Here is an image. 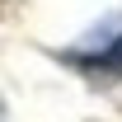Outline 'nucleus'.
I'll list each match as a JSON object with an SVG mask.
<instances>
[{
	"instance_id": "f257e3e1",
	"label": "nucleus",
	"mask_w": 122,
	"mask_h": 122,
	"mask_svg": "<svg viewBox=\"0 0 122 122\" xmlns=\"http://www.w3.org/2000/svg\"><path fill=\"white\" fill-rule=\"evenodd\" d=\"M103 66H108V71H117V75H122V38H117V42H113V47H108V52H103Z\"/></svg>"
}]
</instances>
